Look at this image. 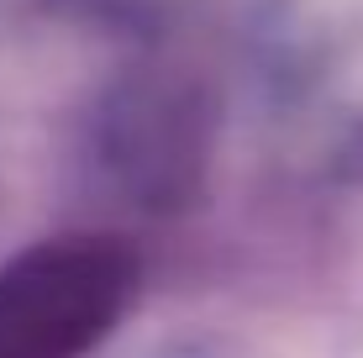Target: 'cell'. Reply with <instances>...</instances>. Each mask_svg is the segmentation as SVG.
Returning <instances> with one entry per match:
<instances>
[{
  "instance_id": "cell-1",
  "label": "cell",
  "mask_w": 363,
  "mask_h": 358,
  "mask_svg": "<svg viewBox=\"0 0 363 358\" xmlns=\"http://www.w3.org/2000/svg\"><path fill=\"white\" fill-rule=\"evenodd\" d=\"M127 258L106 242H53L0 269V358H79L127 301Z\"/></svg>"
}]
</instances>
